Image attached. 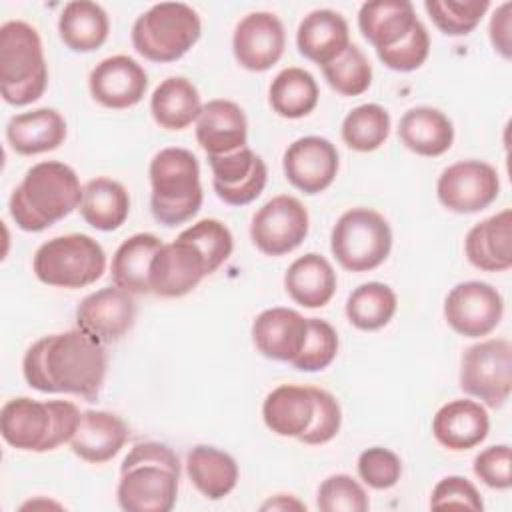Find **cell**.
I'll list each match as a JSON object with an SVG mask.
<instances>
[{
    "label": "cell",
    "instance_id": "2e32d148",
    "mask_svg": "<svg viewBox=\"0 0 512 512\" xmlns=\"http://www.w3.org/2000/svg\"><path fill=\"white\" fill-rule=\"evenodd\" d=\"M212 168V186L216 196L230 206H244L256 200L268 178L264 160L248 146L230 154L208 156Z\"/></svg>",
    "mask_w": 512,
    "mask_h": 512
},
{
    "label": "cell",
    "instance_id": "ee69618b",
    "mask_svg": "<svg viewBox=\"0 0 512 512\" xmlns=\"http://www.w3.org/2000/svg\"><path fill=\"white\" fill-rule=\"evenodd\" d=\"M428 52H430V38L420 20L412 26L410 34L404 40H400L398 44H394L390 48L376 50L378 58L388 68L398 70V72H410V70L420 68L424 64V60L428 58Z\"/></svg>",
    "mask_w": 512,
    "mask_h": 512
},
{
    "label": "cell",
    "instance_id": "74e56055",
    "mask_svg": "<svg viewBox=\"0 0 512 512\" xmlns=\"http://www.w3.org/2000/svg\"><path fill=\"white\" fill-rule=\"evenodd\" d=\"M390 134V114L380 104H362L342 120V140L356 152L380 148Z\"/></svg>",
    "mask_w": 512,
    "mask_h": 512
},
{
    "label": "cell",
    "instance_id": "4fadbf2b",
    "mask_svg": "<svg viewBox=\"0 0 512 512\" xmlns=\"http://www.w3.org/2000/svg\"><path fill=\"white\" fill-rule=\"evenodd\" d=\"M504 300L500 292L480 280L456 284L444 300L448 326L466 338L490 334L502 320Z\"/></svg>",
    "mask_w": 512,
    "mask_h": 512
},
{
    "label": "cell",
    "instance_id": "d6986e66",
    "mask_svg": "<svg viewBox=\"0 0 512 512\" xmlns=\"http://www.w3.org/2000/svg\"><path fill=\"white\" fill-rule=\"evenodd\" d=\"M92 98L104 108H132L136 106L148 88V76L144 68L130 56L118 54L98 62L88 78Z\"/></svg>",
    "mask_w": 512,
    "mask_h": 512
},
{
    "label": "cell",
    "instance_id": "603a6c76",
    "mask_svg": "<svg viewBox=\"0 0 512 512\" xmlns=\"http://www.w3.org/2000/svg\"><path fill=\"white\" fill-rule=\"evenodd\" d=\"M128 440L126 424L112 412L86 410L70 438V448L86 462L102 464L112 460Z\"/></svg>",
    "mask_w": 512,
    "mask_h": 512
},
{
    "label": "cell",
    "instance_id": "bcb514c9",
    "mask_svg": "<svg viewBox=\"0 0 512 512\" xmlns=\"http://www.w3.org/2000/svg\"><path fill=\"white\" fill-rule=\"evenodd\" d=\"M358 474L370 488L386 490L400 480L402 462L392 450L374 446L358 456Z\"/></svg>",
    "mask_w": 512,
    "mask_h": 512
},
{
    "label": "cell",
    "instance_id": "c3c4849f",
    "mask_svg": "<svg viewBox=\"0 0 512 512\" xmlns=\"http://www.w3.org/2000/svg\"><path fill=\"white\" fill-rule=\"evenodd\" d=\"M432 508H446V506H464L470 510H482L484 502L476 490V486L464 476H446L442 478L430 496Z\"/></svg>",
    "mask_w": 512,
    "mask_h": 512
},
{
    "label": "cell",
    "instance_id": "8d00e7d4",
    "mask_svg": "<svg viewBox=\"0 0 512 512\" xmlns=\"http://www.w3.org/2000/svg\"><path fill=\"white\" fill-rule=\"evenodd\" d=\"M396 304V294L388 284L366 282L348 296L346 316L358 330H378L392 320Z\"/></svg>",
    "mask_w": 512,
    "mask_h": 512
},
{
    "label": "cell",
    "instance_id": "d6a6232c",
    "mask_svg": "<svg viewBox=\"0 0 512 512\" xmlns=\"http://www.w3.org/2000/svg\"><path fill=\"white\" fill-rule=\"evenodd\" d=\"M110 22L104 8L96 2H68L58 18V34L72 52H94L108 38Z\"/></svg>",
    "mask_w": 512,
    "mask_h": 512
},
{
    "label": "cell",
    "instance_id": "681fc988",
    "mask_svg": "<svg viewBox=\"0 0 512 512\" xmlns=\"http://www.w3.org/2000/svg\"><path fill=\"white\" fill-rule=\"evenodd\" d=\"M510 12H512V4L504 2L502 6L496 8L492 20H490V40L494 44V48L504 56L510 58Z\"/></svg>",
    "mask_w": 512,
    "mask_h": 512
},
{
    "label": "cell",
    "instance_id": "484cf974",
    "mask_svg": "<svg viewBox=\"0 0 512 512\" xmlns=\"http://www.w3.org/2000/svg\"><path fill=\"white\" fill-rule=\"evenodd\" d=\"M416 22L414 6L408 0H370L358 12V28L376 50L404 40Z\"/></svg>",
    "mask_w": 512,
    "mask_h": 512
},
{
    "label": "cell",
    "instance_id": "f1b7e54d",
    "mask_svg": "<svg viewBox=\"0 0 512 512\" xmlns=\"http://www.w3.org/2000/svg\"><path fill=\"white\" fill-rule=\"evenodd\" d=\"M312 416H314L312 388H304V386L282 384L274 388L262 404L264 424L278 436L298 438L310 426Z\"/></svg>",
    "mask_w": 512,
    "mask_h": 512
},
{
    "label": "cell",
    "instance_id": "e575fe53",
    "mask_svg": "<svg viewBox=\"0 0 512 512\" xmlns=\"http://www.w3.org/2000/svg\"><path fill=\"white\" fill-rule=\"evenodd\" d=\"M130 212L126 188L110 178H92L84 184L80 214L96 230L112 232L120 228Z\"/></svg>",
    "mask_w": 512,
    "mask_h": 512
},
{
    "label": "cell",
    "instance_id": "60d3db41",
    "mask_svg": "<svg viewBox=\"0 0 512 512\" xmlns=\"http://www.w3.org/2000/svg\"><path fill=\"white\" fill-rule=\"evenodd\" d=\"M178 238L192 242L202 252L208 266V274L216 272L230 258L234 248V238L228 226L214 218H204L192 224L190 228L180 232Z\"/></svg>",
    "mask_w": 512,
    "mask_h": 512
},
{
    "label": "cell",
    "instance_id": "9c48e42d",
    "mask_svg": "<svg viewBox=\"0 0 512 512\" xmlns=\"http://www.w3.org/2000/svg\"><path fill=\"white\" fill-rule=\"evenodd\" d=\"M330 248L338 264L350 272L378 268L390 254L392 230L382 214L372 208L344 212L332 228Z\"/></svg>",
    "mask_w": 512,
    "mask_h": 512
},
{
    "label": "cell",
    "instance_id": "8fae6325",
    "mask_svg": "<svg viewBox=\"0 0 512 512\" xmlns=\"http://www.w3.org/2000/svg\"><path fill=\"white\" fill-rule=\"evenodd\" d=\"M500 192V178L494 166L482 160H462L442 170L436 182L440 204L458 214H472L488 208Z\"/></svg>",
    "mask_w": 512,
    "mask_h": 512
},
{
    "label": "cell",
    "instance_id": "52a82bcc",
    "mask_svg": "<svg viewBox=\"0 0 512 512\" xmlns=\"http://www.w3.org/2000/svg\"><path fill=\"white\" fill-rule=\"evenodd\" d=\"M200 32L202 22L194 8L182 2H160L136 18L132 46L146 60L174 62L196 44Z\"/></svg>",
    "mask_w": 512,
    "mask_h": 512
},
{
    "label": "cell",
    "instance_id": "9a60e30c",
    "mask_svg": "<svg viewBox=\"0 0 512 512\" xmlns=\"http://www.w3.org/2000/svg\"><path fill=\"white\" fill-rule=\"evenodd\" d=\"M208 276L202 252L188 240L176 238L162 244L150 266V292L162 298H180L192 292Z\"/></svg>",
    "mask_w": 512,
    "mask_h": 512
},
{
    "label": "cell",
    "instance_id": "7c38bea8",
    "mask_svg": "<svg viewBox=\"0 0 512 512\" xmlns=\"http://www.w3.org/2000/svg\"><path fill=\"white\" fill-rule=\"evenodd\" d=\"M308 234V212L304 204L288 194L268 200L252 218L250 236L266 256H282L302 244Z\"/></svg>",
    "mask_w": 512,
    "mask_h": 512
},
{
    "label": "cell",
    "instance_id": "30bf717a",
    "mask_svg": "<svg viewBox=\"0 0 512 512\" xmlns=\"http://www.w3.org/2000/svg\"><path fill=\"white\" fill-rule=\"evenodd\" d=\"M460 388L488 404L500 408L512 390V346L506 338L478 342L462 354Z\"/></svg>",
    "mask_w": 512,
    "mask_h": 512
},
{
    "label": "cell",
    "instance_id": "4dcf8cb0",
    "mask_svg": "<svg viewBox=\"0 0 512 512\" xmlns=\"http://www.w3.org/2000/svg\"><path fill=\"white\" fill-rule=\"evenodd\" d=\"M162 240L154 234L140 232L126 238L112 256V282L130 294H150V266Z\"/></svg>",
    "mask_w": 512,
    "mask_h": 512
},
{
    "label": "cell",
    "instance_id": "44dd1931",
    "mask_svg": "<svg viewBox=\"0 0 512 512\" xmlns=\"http://www.w3.org/2000/svg\"><path fill=\"white\" fill-rule=\"evenodd\" d=\"M196 140L208 156L230 154L248 140L244 110L230 100H210L196 120Z\"/></svg>",
    "mask_w": 512,
    "mask_h": 512
},
{
    "label": "cell",
    "instance_id": "1f68e13d",
    "mask_svg": "<svg viewBox=\"0 0 512 512\" xmlns=\"http://www.w3.org/2000/svg\"><path fill=\"white\" fill-rule=\"evenodd\" d=\"M186 472L200 494L210 500L228 496L238 482L236 460L214 446L198 444L186 454Z\"/></svg>",
    "mask_w": 512,
    "mask_h": 512
},
{
    "label": "cell",
    "instance_id": "7a4b0ae2",
    "mask_svg": "<svg viewBox=\"0 0 512 512\" xmlns=\"http://www.w3.org/2000/svg\"><path fill=\"white\" fill-rule=\"evenodd\" d=\"M78 174L64 162H38L10 196V216L24 232H40L66 218L82 202Z\"/></svg>",
    "mask_w": 512,
    "mask_h": 512
},
{
    "label": "cell",
    "instance_id": "8992f818",
    "mask_svg": "<svg viewBox=\"0 0 512 512\" xmlns=\"http://www.w3.org/2000/svg\"><path fill=\"white\" fill-rule=\"evenodd\" d=\"M48 84L42 42L34 26L10 20L0 28V92L12 106L36 102Z\"/></svg>",
    "mask_w": 512,
    "mask_h": 512
},
{
    "label": "cell",
    "instance_id": "ab89813d",
    "mask_svg": "<svg viewBox=\"0 0 512 512\" xmlns=\"http://www.w3.org/2000/svg\"><path fill=\"white\" fill-rule=\"evenodd\" d=\"M424 8L436 28L448 36L470 34L490 8L488 0H426Z\"/></svg>",
    "mask_w": 512,
    "mask_h": 512
},
{
    "label": "cell",
    "instance_id": "f35d334b",
    "mask_svg": "<svg viewBox=\"0 0 512 512\" xmlns=\"http://www.w3.org/2000/svg\"><path fill=\"white\" fill-rule=\"evenodd\" d=\"M330 88L344 96H360L370 88L372 66L356 44H348L342 54L322 66Z\"/></svg>",
    "mask_w": 512,
    "mask_h": 512
},
{
    "label": "cell",
    "instance_id": "3957f363",
    "mask_svg": "<svg viewBox=\"0 0 512 512\" xmlns=\"http://www.w3.org/2000/svg\"><path fill=\"white\" fill-rule=\"evenodd\" d=\"M180 462L160 442L136 444L120 466L116 498L126 512H168L176 504Z\"/></svg>",
    "mask_w": 512,
    "mask_h": 512
},
{
    "label": "cell",
    "instance_id": "b9f144b4",
    "mask_svg": "<svg viewBox=\"0 0 512 512\" xmlns=\"http://www.w3.org/2000/svg\"><path fill=\"white\" fill-rule=\"evenodd\" d=\"M338 352V336L332 324L320 318H308V336L300 354L290 362L296 370L318 372L332 364Z\"/></svg>",
    "mask_w": 512,
    "mask_h": 512
},
{
    "label": "cell",
    "instance_id": "f907efd6",
    "mask_svg": "<svg viewBox=\"0 0 512 512\" xmlns=\"http://www.w3.org/2000/svg\"><path fill=\"white\" fill-rule=\"evenodd\" d=\"M268 508H272V510H286V508L306 510V506H304L302 502H298V500H292V498H288V500H286V494H278L274 500H270V502L262 504V510H268Z\"/></svg>",
    "mask_w": 512,
    "mask_h": 512
},
{
    "label": "cell",
    "instance_id": "7dc6e473",
    "mask_svg": "<svg viewBox=\"0 0 512 512\" xmlns=\"http://www.w3.org/2000/svg\"><path fill=\"white\" fill-rule=\"evenodd\" d=\"M474 474L490 488L508 490L512 486L510 474V446L498 444L482 450L474 458Z\"/></svg>",
    "mask_w": 512,
    "mask_h": 512
},
{
    "label": "cell",
    "instance_id": "ba28073f",
    "mask_svg": "<svg viewBox=\"0 0 512 512\" xmlns=\"http://www.w3.org/2000/svg\"><path fill=\"white\" fill-rule=\"evenodd\" d=\"M40 282L58 288H84L106 270L104 248L86 234H66L44 242L32 260Z\"/></svg>",
    "mask_w": 512,
    "mask_h": 512
},
{
    "label": "cell",
    "instance_id": "836d02e7",
    "mask_svg": "<svg viewBox=\"0 0 512 512\" xmlns=\"http://www.w3.org/2000/svg\"><path fill=\"white\" fill-rule=\"evenodd\" d=\"M150 112L158 126L166 130H184L202 112V102L196 86L182 78L170 76L160 82L150 98Z\"/></svg>",
    "mask_w": 512,
    "mask_h": 512
},
{
    "label": "cell",
    "instance_id": "6da1fadb",
    "mask_svg": "<svg viewBox=\"0 0 512 512\" xmlns=\"http://www.w3.org/2000/svg\"><path fill=\"white\" fill-rule=\"evenodd\" d=\"M106 350L82 330L36 340L24 354L22 372L30 388L48 394H74L94 402L106 376Z\"/></svg>",
    "mask_w": 512,
    "mask_h": 512
},
{
    "label": "cell",
    "instance_id": "5b68a950",
    "mask_svg": "<svg viewBox=\"0 0 512 512\" xmlns=\"http://www.w3.org/2000/svg\"><path fill=\"white\" fill-rule=\"evenodd\" d=\"M150 210L164 226L188 222L202 206L200 166L186 148H164L150 160Z\"/></svg>",
    "mask_w": 512,
    "mask_h": 512
},
{
    "label": "cell",
    "instance_id": "d590c367",
    "mask_svg": "<svg viewBox=\"0 0 512 512\" xmlns=\"http://www.w3.org/2000/svg\"><path fill=\"white\" fill-rule=\"evenodd\" d=\"M318 84L304 68H284L270 84L268 100L272 110L282 118L308 116L318 104Z\"/></svg>",
    "mask_w": 512,
    "mask_h": 512
},
{
    "label": "cell",
    "instance_id": "83f0119b",
    "mask_svg": "<svg viewBox=\"0 0 512 512\" xmlns=\"http://www.w3.org/2000/svg\"><path fill=\"white\" fill-rule=\"evenodd\" d=\"M284 286L296 304L304 308H322L336 292V272L324 256L310 252L288 266Z\"/></svg>",
    "mask_w": 512,
    "mask_h": 512
},
{
    "label": "cell",
    "instance_id": "4316f807",
    "mask_svg": "<svg viewBox=\"0 0 512 512\" xmlns=\"http://www.w3.org/2000/svg\"><path fill=\"white\" fill-rule=\"evenodd\" d=\"M66 138V122L54 108H36L10 118L6 140L16 154L34 156L56 150Z\"/></svg>",
    "mask_w": 512,
    "mask_h": 512
},
{
    "label": "cell",
    "instance_id": "ffe728a7",
    "mask_svg": "<svg viewBox=\"0 0 512 512\" xmlns=\"http://www.w3.org/2000/svg\"><path fill=\"white\" fill-rule=\"evenodd\" d=\"M308 336V318L292 308H268L252 324V340L258 352L278 362H292Z\"/></svg>",
    "mask_w": 512,
    "mask_h": 512
},
{
    "label": "cell",
    "instance_id": "f6af8a7d",
    "mask_svg": "<svg viewBox=\"0 0 512 512\" xmlns=\"http://www.w3.org/2000/svg\"><path fill=\"white\" fill-rule=\"evenodd\" d=\"M312 396H314V416L310 426L306 428L304 434L298 436L300 442L316 446V444H326L330 442L342 424V410L338 400L322 390V388H312Z\"/></svg>",
    "mask_w": 512,
    "mask_h": 512
},
{
    "label": "cell",
    "instance_id": "d4e9b609",
    "mask_svg": "<svg viewBox=\"0 0 512 512\" xmlns=\"http://www.w3.org/2000/svg\"><path fill=\"white\" fill-rule=\"evenodd\" d=\"M350 44L348 22L334 10H312L302 18L296 32L300 54L318 66L332 62Z\"/></svg>",
    "mask_w": 512,
    "mask_h": 512
},
{
    "label": "cell",
    "instance_id": "ac0fdd59",
    "mask_svg": "<svg viewBox=\"0 0 512 512\" xmlns=\"http://www.w3.org/2000/svg\"><path fill=\"white\" fill-rule=\"evenodd\" d=\"M282 166L294 188L304 194H318L336 178L338 150L322 136H304L286 148Z\"/></svg>",
    "mask_w": 512,
    "mask_h": 512
},
{
    "label": "cell",
    "instance_id": "f546056e",
    "mask_svg": "<svg viewBox=\"0 0 512 512\" xmlns=\"http://www.w3.org/2000/svg\"><path fill=\"white\" fill-rule=\"evenodd\" d=\"M402 144L420 156H440L454 142V126L450 118L430 106L408 110L398 124Z\"/></svg>",
    "mask_w": 512,
    "mask_h": 512
},
{
    "label": "cell",
    "instance_id": "7bdbcfd3",
    "mask_svg": "<svg viewBox=\"0 0 512 512\" xmlns=\"http://www.w3.org/2000/svg\"><path fill=\"white\" fill-rule=\"evenodd\" d=\"M316 506L322 512H366L368 496L352 476L332 474L320 484Z\"/></svg>",
    "mask_w": 512,
    "mask_h": 512
},
{
    "label": "cell",
    "instance_id": "277c9868",
    "mask_svg": "<svg viewBox=\"0 0 512 512\" xmlns=\"http://www.w3.org/2000/svg\"><path fill=\"white\" fill-rule=\"evenodd\" d=\"M82 412L66 400L38 402L26 396L12 398L2 406L0 432L2 438L30 452H48L70 442Z\"/></svg>",
    "mask_w": 512,
    "mask_h": 512
},
{
    "label": "cell",
    "instance_id": "e0dca14e",
    "mask_svg": "<svg viewBox=\"0 0 512 512\" xmlns=\"http://www.w3.org/2000/svg\"><path fill=\"white\" fill-rule=\"evenodd\" d=\"M286 32L272 12H252L244 16L232 36V50L238 64L250 72L272 68L284 54Z\"/></svg>",
    "mask_w": 512,
    "mask_h": 512
},
{
    "label": "cell",
    "instance_id": "7402d4cb",
    "mask_svg": "<svg viewBox=\"0 0 512 512\" xmlns=\"http://www.w3.org/2000/svg\"><path fill=\"white\" fill-rule=\"evenodd\" d=\"M464 250L478 270H508L512 266V212L506 208L474 224L466 234Z\"/></svg>",
    "mask_w": 512,
    "mask_h": 512
},
{
    "label": "cell",
    "instance_id": "cb8c5ba5",
    "mask_svg": "<svg viewBox=\"0 0 512 512\" xmlns=\"http://www.w3.org/2000/svg\"><path fill=\"white\" fill-rule=\"evenodd\" d=\"M490 430L488 412L474 400H452L438 408L432 420L434 438L450 450L478 446Z\"/></svg>",
    "mask_w": 512,
    "mask_h": 512
},
{
    "label": "cell",
    "instance_id": "5bb4252c",
    "mask_svg": "<svg viewBox=\"0 0 512 512\" xmlns=\"http://www.w3.org/2000/svg\"><path fill=\"white\" fill-rule=\"evenodd\" d=\"M134 318L136 304L132 294L118 286H106L88 294L76 308L78 330L100 344L116 342L126 336L134 326Z\"/></svg>",
    "mask_w": 512,
    "mask_h": 512
}]
</instances>
